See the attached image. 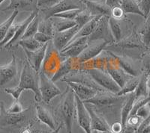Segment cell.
Returning <instances> with one entry per match:
<instances>
[{
    "mask_svg": "<svg viewBox=\"0 0 150 133\" xmlns=\"http://www.w3.org/2000/svg\"><path fill=\"white\" fill-rule=\"evenodd\" d=\"M26 89L33 90L36 102H40L42 100L39 90V72L35 70L27 61L23 64L18 85L15 88H5L4 90L11 94L15 100H18L23 91Z\"/></svg>",
    "mask_w": 150,
    "mask_h": 133,
    "instance_id": "6da1fadb",
    "label": "cell"
},
{
    "mask_svg": "<svg viewBox=\"0 0 150 133\" xmlns=\"http://www.w3.org/2000/svg\"><path fill=\"white\" fill-rule=\"evenodd\" d=\"M125 98L126 95L117 96L108 91H102L98 92L94 97L83 102L92 105L96 112L100 113L101 116L105 119L106 116L111 117L112 114L116 116L118 113L121 112Z\"/></svg>",
    "mask_w": 150,
    "mask_h": 133,
    "instance_id": "7a4b0ae2",
    "label": "cell"
},
{
    "mask_svg": "<svg viewBox=\"0 0 150 133\" xmlns=\"http://www.w3.org/2000/svg\"><path fill=\"white\" fill-rule=\"evenodd\" d=\"M35 118L33 106H30L21 113L11 114L7 111L3 101L0 102V130L8 132L23 130Z\"/></svg>",
    "mask_w": 150,
    "mask_h": 133,
    "instance_id": "3957f363",
    "label": "cell"
},
{
    "mask_svg": "<svg viewBox=\"0 0 150 133\" xmlns=\"http://www.w3.org/2000/svg\"><path fill=\"white\" fill-rule=\"evenodd\" d=\"M53 114L57 120L65 125L67 132L72 133L74 120L76 118V102L74 92L68 85L54 108Z\"/></svg>",
    "mask_w": 150,
    "mask_h": 133,
    "instance_id": "277c9868",
    "label": "cell"
},
{
    "mask_svg": "<svg viewBox=\"0 0 150 133\" xmlns=\"http://www.w3.org/2000/svg\"><path fill=\"white\" fill-rule=\"evenodd\" d=\"M109 17L102 16L99 18L93 32L88 37L89 43L96 41H104L107 42L108 45L114 43V39L110 29Z\"/></svg>",
    "mask_w": 150,
    "mask_h": 133,
    "instance_id": "5b68a950",
    "label": "cell"
},
{
    "mask_svg": "<svg viewBox=\"0 0 150 133\" xmlns=\"http://www.w3.org/2000/svg\"><path fill=\"white\" fill-rule=\"evenodd\" d=\"M39 90L41 99L46 104H50L53 98L62 94V90L55 85L51 78H50L41 70L39 71Z\"/></svg>",
    "mask_w": 150,
    "mask_h": 133,
    "instance_id": "8992f818",
    "label": "cell"
},
{
    "mask_svg": "<svg viewBox=\"0 0 150 133\" xmlns=\"http://www.w3.org/2000/svg\"><path fill=\"white\" fill-rule=\"evenodd\" d=\"M86 71L91 76L93 80L108 92L116 94L120 92V87L115 82L108 72L99 69H89Z\"/></svg>",
    "mask_w": 150,
    "mask_h": 133,
    "instance_id": "52a82bcc",
    "label": "cell"
},
{
    "mask_svg": "<svg viewBox=\"0 0 150 133\" xmlns=\"http://www.w3.org/2000/svg\"><path fill=\"white\" fill-rule=\"evenodd\" d=\"M61 80L62 82H65L66 83L67 82H75V83L81 84L83 85L96 89L98 92L107 91L101 86L98 85L86 70H74V71L71 72L70 74L64 76Z\"/></svg>",
    "mask_w": 150,
    "mask_h": 133,
    "instance_id": "ba28073f",
    "label": "cell"
},
{
    "mask_svg": "<svg viewBox=\"0 0 150 133\" xmlns=\"http://www.w3.org/2000/svg\"><path fill=\"white\" fill-rule=\"evenodd\" d=\"M62 57V56L60 55V52H59L58 50L54 47L53 44V46H50V44L48 43L46 55L44 59L43 70L41 71L50 78V73L55 74L56 70H58L59 65L62 62V59H61Z\"/></svg>",
    "mask_w": 150,
    "mask_h": 133,
    "instance_id": "9c48e42d",
    "label": "cell"
},
{
    "mask_svg": "<svg viewBox=\"0 0 150 133\" xmlns=\"http://www.w3.org/2000/svg\"><path fill=\"white\" fill-rule=\"evenodd\" d=\"M86 8V5L82 0H62L53 7L45 10H39L44 16V19H49L54 14L65 10L72 9H83Z\"/></svg>",
    "mask_w": 150,
    "mask_h": 133,
    "instance_id": "30bf717a",
    "label": "cell"
},
{
    "mask_svg": "<svg viewBox=\"0 0 150 133\" xmlns=\"http://www.w3.org/2000/svg\"><path fill=\"white\" fill-rule=\"evenodd\" d=\"M18 74L17 57L15 55H13L10 63L2 66L0 65V88H3L15 79L17 80Z\"/></svg>",
    "mask_w": 150,
    "mask_h": 133,
    "instance_id": "8fae6325",
    "label": "cell"
},
{
    "mask_svg": "<svg viewBox=\"0 0 150 133\" xmlns=\"http://www.w3.org/2000/svg\"><path fill=\"white\" fill-rule=\"evenodd\" d=\"M105 71L108 72V74L112 77V79L115 81L118 85L120 86V88H122L125 85V84L126 83L127 81L132 77L126 74L122 69L120 68L109 54H108V62L106 64Z\"/></svg>",
    "mask_w": 150,
    "mask_h": 133,
    "instance_id": "7c38bea8",
    "label": "cell"
},
{
    "mask_svg": "<svg viewBox=\"0 0 150 133\" xmlns=\"http://www.w3.org/2000/svg\"><path fill=\"white\" fill-rule=\"evenodd\" d=\"M107 52L113 58L116 64L128 75L131 76H139L142 74L141 68H139L136 62L132 58L128 56L117 55L110 51Z\"/></svg>",
    "mask_w": 150,
    "mask_h": 133,
    "instance_id": "4fadbf2b",
    "label": "cell"
},
{
    "mask_svg": "<svg viewBox=\"0 0 150 133\" xmlns=\"http://www.w3.org/2000/svg\"><path fill=\"white\" fill-rule=\"evenodd\" d=\"M108 43L104 41H96L89 43L87 47L82 52V53L77 58L79 64H83L88 61L93 59L99 55L105 50Z\"/></svg>",
    "mask_w": 150,
    "mask_h": 133,
    "instance_id": "5bb4252c",
    "label": "cell"
},
{
    "mask_svg": "<svg viewBox=\"0 0 150 133\" xmlns=\"http://www.w3.org/2000/svg\"><path fill=\"white\" fill-rule=\"evenodd\" d=\"M89 44L88 37L73 40L60 52L64 58H77Z\"/></svg>",
    "mask_w": 150,
    "mask_h": 133,
    "instance_id": "9a60e30c",
    "label": "cell"
},
{
    "mask_svg": "<svg viewBox=\"0 0 150 133\" xmlns=\"http://www.w3.org/2000/svg\"><path fill=\"white\" fill-rule=\"evenodd\" d=\"M107 46H114V47L120 48L122 50H134V49L147 50V48L142 42L140 36L135 31L132 32L131 34H130L128 36L124 37L120 41L115 42L112 44L108 45Z\"/></svg>",
    "mask_w": 150,
    "mask_h": 133,
    "instance_id": "2e32d148",
    "label": "cell"
},
{
    "mask_svg": "<svg viewBox=\"0 0 150 133\" xmlns=\"http://www.w3.org/2000/svg\"><path fill=\"white\" fill-rule=\"evenodd\" d=\"M75 102H76V118L79 126L80 128L84 130L86 133H92L90 115L87 111L85 104L76 95H75Z\"/></svg>",
    "mask_w": 150,
    "mask_h": 133,
    "instance_id": "e0dca14e",
    "label": "cell"
},
{
    "mask_svg": "<svg viewBox=\"0 0 150 133\" xmlns=\"http://www.w3.org/2000/svg\"><path fill=\"white\" fill-rule=\"evenodd\" d=\"M79 30H80V27L77 24L73 28L68 29L66 31L55 32L53 36V39H52L54 47L59 52H61L68 43H70L71 41L73 39L74 35L77 34Z\"/></svg>",
    "mask_w": 150,
    "mask_h": 133,
    "instance_id": "ac0fdd59",
    "label": "cell"
},
{
    "mask_svg": "<svg viewBox=\"0 0 150 133\" xmlns=\"http://www.w3.org/2000/svg\"><path fill=\"white\" fill-rule=\"evenodd\" d=\"M80 64L77 62V58H67L65 61L62 62L59 66L58 70L53 76L51 80L53 82L62 79L64 76L70 74L74 70H79Z\"/></svg>",
    "mask_w": 150,
    "mask_h": 133,
    "instance_id": "d6986e66",
    "label": "cell"
},
{
    "mask_svg": "<svg viewBox=\"0 0 150 133\" xmlns=\"http://www.w3.org/2000/svg\"><path fill=\"white\" fill-rule=\"evenodd\" d=\"M48 43L49 42L45 43L42 47L35 51L31 52L24 50V52H26V57H27V62H29L31 66L37 72H39L41 70V64L44 62V59L45 58Z\"/></svg>",
    "mask_w": 150,
    "mask_h": 133,
    "instance_id": "ffe728a7",
    "label": "cell"
},
{
    "mask_svg": "<svg viewBox=\"0 0 150 133\" xmlns=\"http://www.w3.org/2000/svg\"><path fill=\"white\" fill-rule=\"evenodd\" d=\"M84 104H85L87 111L90 115L91 128H92V131L96 130V131L100 132L110 130V124L108 123V122L101 115L99 116L98 114H97L96 111L94 110L93 106L92 105L88 104V103H84Z\"/></svg>",
    "mask_w": 150,
    "mask_h": 133,
    "instance_id": "44dd1931",
    "label": "cell"
},
{
    "mask_svg": "<svg viewBox=\"0 0 150 133\" xmlns=\"http://www.w3.org/2000/svg\"><path fill=\"white\" fill-rule=\"evenodd\" d=\"M38 8V0H11L10 4L2 11L6 12L9 10L17 11L33 12Z\"/></svg>",
    "mask_w": 150,
    "mask_h": 133,
    "instance_id": "7402d4cb",
    "label": "cell"
},
{
    "mask_svg": "<svg viewBox=\"0 0 150 133\" xmlns=\"http://www.w3.org/2000/svg\"><path fill=\"white\" fill-rule=\"evenodd\" d=\"M86 5V8L89 10L92 17H111V8L106 3L98 1H88L82 0Z\"/></svg>",
    "mask_w": 150,
    "mask_h": 133,
    "instance_id": "603a6c76",
    "label": "cell"
},
{
    "mask_svg": "<svg viewBox=\"0 0 150 133\" xmlns=\"http://www.w3.org/2000/svg\"><path fill=\"white\" fill-rule=\"evenodd\" d=\"M38 13H39V10H35V11L32 12L30 14V15H29L25 20L23 21L22 22H20V23H19L18 28H17V31H16V33L15 34H14V38H12L8 43H6V44L4 46V48H5V49L8 50V49L13 47L14 46H16L17 42L22 39L23 35L24 33H25V31H26V28H27L29 22L34 19V17H35Z\"/></svg>",
    "mask_w": 150,
    "mask_h": 133,
    "instance_id": "cb8c5ba5",
    "label": "cell"
},
{
    "mask_svg": "<svg viewBox=\"0 0 150 133\" xmlns=\"http://www.w3.org/2000/svg\"><path fill=\"white\" fill-rule=\"evenodd\" d=\"M35 108L37 118L41 123H45L52 130H55L57 128L58 125L56 123L54 118L45 106L40 104V102H36Z\"/></svg>",
    "mask_w": 150,
    "mask_h": 133,
    "instance_id": "d4e9b609",
    "label": "cell"
},
{
    "mask_svg": "<svg viewBox=\"0 0 150 133\" xmlns=\"http://www.w3.org/2000/svg\"><path fill=\"white\" fill-rule=\"evenodd\" d=\"M67 84L73 90L75 95L82 101L88 100V99L94 97L98 92L96 89L83 85L81 84L75 83V82H67Z\"/></svg>",
    "mask_w": 150,
    "mask_h": 133,
    "instance_id": "484cf974",
    "label": "cell"
},
{
    "mask_svg": "<svg viewBox=\"0 0 150 133\" xmlns=\"http://www.w3.org/2000/svg\"><path fill=\"white\" fill-rule=\"evenodd\" d=\"M135 100V94L134 92L126 94L125 100L123 102L122 106L121 108V112H120V122L122 125L123 130H125L126 126L127 120L129 117L130 112H131L132 107H133L134 102ZM124 132V131H123ZM123 133V132H122Z\"/></svg>",
    "mask_w": 150,
    "mask_h": 133,
    "instance_id": "4316f807",
    "label": "cell"
},
{
    "mask_svg": "<svg viewBox=\"0 0 150 133\" xmlns=\"http://www.w3.org/2000/svg\"><path fill=\"white\" fill-rule=\"evenodd\" d=\"M120 7L125 14H138L144 17V14L140 9V4L137 0H121Z\"/></svg>",
    "mask_w": 150,
    "mask_h": 133,
    "instance_id": "83f0119b",
    "label": "cell"
},
{
    "mask_svg": "<svg viewBox=\"0 0 150 133\" xmlns=\"http://www.w3.org/2000/svg\"><path fill=\"white\" fill-rule=\"evenodd\" d=\"M121 20H116L112 17H109L110 29L115 42H118L124 38V32Z\"/></svg>",
    "mask_w": 150,
    "mask_h": 133,
    "instance_id": "f1b7e54d",
    "label": "cell"
},
{
    "mask_svg": "<svg viewBox=\"0 0 150 133\" xmlns=\"http://www.w3.org/2000/svg\"><path fill=\"white\" fill-rule=\"evenodd\" d=\"M145 19V21L140 26L137 32L140 36L143 44L148 49L150 45V12Z\"/></svg>",
    "mask_w": 150,
    "mask_h": 133,
    "instance_id": "f546056e",
    "label": "cell"
},
{
    "mask_svg": "<svg viewBox=\"0 0 150 133\" xmlns=\"http://www.w3.org/2000/svg\"><path fill=\"white\" fill-rule=\"evenodd\" d=\"M100 17H94L92 19H91L89 22L86 23L83 26L80 28V30L77 32V34H75L74 37L71 41L79 38H83V37H89L93 32L94 29L96 28V24H97L98 21Z\"/></svg>",
    "mask_w": 150,
    "mask_h": 133,
    "instance_id": "4dcf8cb0",
    "label": "cell"
},
{
    "mask_svg": "<svg viewBox=\"0 0 150 133\" xmlns=\"http://www.w3.org/2000/svg\"><path fill=\"white\" fill-rule=\"evenodd\" d=\"M52 20L53 22L55 32H60L66 31L68 29H70L77 25L76 21L73 20L62 19L58 17H51Z\"/></svg>",
    "mask_w": 150,
    "mask_h": 133,
    "instance_id": "1f68e13d",
    "label": "cell"
},
{
    "mask_svg": "<svg viewBox=\"0 0 150 133\" xmlns=\"http://www.w3.org/2000/svg\"><path fill=\"white\" fill-rule=\"evenodd\" d=\"M147 76L146 74H142L140 81L134 90L135 99L141 97H148V87H147Z\"/></svg>",
    "mask_w": 150,
    "mask_h": 133,
    "instance_id": "d6a6232c",
    "label": "cell"
},
{
    "mask_svg": "<svg viewBox=\"0 0 150 133\" xmlns=\"http://www.w3.org/2000/svg\"><path fill=\"white\" fill-rule=\"evenodd\" d=\"M140 76H132L131 78H129L127 81L126 83L125 84V85L120 89V92L116 94V95L124 96L130 94V93L134 92L135 89H136L137 86L139 83V81H140Z\"/></svg>",
    "mask_w": 150,
    "mask_h": 133,
    "instance_id": "836d02e7",
    "label": "cell"
},
{
    "mask_svg": "<svg viewBox=\"0 0 150 133\" xmlns=\"http://www.w3.org/2000/svg\"><path fill=\"white\" fill-rule=\"evenodd\" d=\"M17 45L21 46L23 50H26L28 51H35L38 49L42 47L44 44L39 43L38 41H36L34 38H25V39H21L17 42Z\"/></svg>",
    "mask_w": 150,
    "mask_h": 133,
    "instance_id": "e575fe53",
    "label": "cell"
},
{
    "mask_svg": "<svg viewBox=\"0 0 150 133\" xmlns=\"http://www.w3.org/2000/svg\"><path fill=\"white\" fill-rule=\"evenodd\" d=\"M30 130V133H50L51 132V129L49 128L45 123H41L38 119H33L27 126Z\"/></svg>",
    "mask_w": 150,
    "mask_h": 133,
    "instance_id": "d590c367",
    "label": "cell"
},
{
    "mask_svg": "<svg viewBox=\"0 0 150 133\" xmlns=\"http://www.w3.org/2000/svg\"><path fill=\"white\" fill-rule=\"evenodd\" d=\"M40 19H39V13L34 17V19L29 22L26 28L25 33L23 35L22 39L29 38H33L35 34L38 32V24H39Z\"/></svg>",
    "mask_w": 150,
    "mask_h": 133,
    "instance_id": "8d00e7d4",
    "label": "cell"
},
{
    "mask_svg": "<svg viewBox=\"0 0 150 133\" xmlns=\"http://www.w3.org/2000/svg\"><path fill=\"white\" fill-rule=\"evenodd\" d=\"M38 32L53 37L55 34V29L51 17L49 19H43L40 21L38 24Z\"/></svg>",
    "mask_w": 150,
    "mask_h": 133,
    "instance_id": "74e56055",
    "label": "cell"
},
{
    "mask_svg": "<svg viewBox=\"0 0 150 133\" xmlns=\"http://www.w3.org/2000/svg\"><path fill=\"white\" fill-rule=\"evenodd\" d=\"M19 11L17 10H14L13 13L11 14V15L8 18L5 22H2V24H0V43L3 41V39L5 38V34L7 33L8 29L10 27V26L13 23L14 20H15L16 17L18 15Z\"/></svg>",
    "mask_w": 150,
    "mask_h": 133,
    "instance_id": "f35d334b",
    "label": "cell"
},
{
    "mask_svg": "<svg viewBox=\"0 0 150 133\" xmlns=\"http://www.w3.org/2000/svg\"><path fill=\"white\" fill-rule=\"evenodd\" d=\"M94 17L91 14L90 12L87 10L86 8H84L80 10V12L75 17L74 20L76 21L77 24L79 26L80 29L82 26H83L86 23L89 22L91 19H92Z\"/></svg>",
    "mask_w": 150,
    "mask_h": 133,
    "instance_id": "ab89813d",
    "label": "cell"
},
{
    "mask_svg": "<svg viewBox=\"0 0 150 133\" xmlns=\"http://www.w3.org/2000/svg\"><path fill=\"white\" fill-rule=\"evenodd\" d=\"M19 23H20V22H15V21H14L13 23L11 25L10 27L8 29L7 33L5 34V38H4L3 41L0 43V49H2V47H4V46H5L6 43H8L9 41L14 38V34H15L16 33V31H17V28H18Z\"/></svg>",
    "mask_w": 150,
    "mask_h": 133,
    "instance_id": "60d3db41",
    "label": "cell"
},
{
    "mask_svg": "<svg viewBox=\"0 0 150 133\" xmlns=\"http://www.w3.org/2000/svg\"><path fill=\"white\" fill-rule=\"evenodd\" d=\"M80 9H72V10H65L63 12H60L58 14H56L53 16L54 17H58V18H62V19L67 20H74L75 17H77V14L80 12Z\"/></svg>",
    "mask_w": 150,
    "mask_h": 133,
    "instance_id": "b9f144b4",
    "label": "cell"
},
{
    "mask_svg": "<svg viewBox=\"0 0 150 133\" xmlns=\"http://www.w3.org/2000/svg\"><path fill=\"white\" fill-rule=\"evenodd\" d=\"M141 71L142 74L150 75V52L143 53L141 58Z\"/></svg>",
    "mask_w": 150,
    "mask_h": 133,
    "instance_id": "7bdbcfd3",
    "label": "cell"
},
{
    "mask_svg": "<svg viewBox=\"0 0 150 133\" xmlns=\"http://www.w3.org/2000/svg\"><path fill=\"white\" fill-rule=\"evenodd\" d=\"M61 1L62 0H38V8L39 10L50 8Z\"/></svg>",
    "mask_w": 150,
    "mask_h": 133,
    "instance_id": "ee69618b",
    "label": "cell"
},
{
    "mask_svg": "<svg viewBox=\"0 0 150 133\" xmlns=\"http://www.w3.org/2000/svg\"><path fill=\"white\" fill-rule=\"evenodd\" d=\"M33 38H34L36 41H38L39 43H42V44L48 43V42L51 41L52 39H53V37H52V36L47 35V34L39 32H38L35 34Z\"/></svg>",
    "mask_w": 150,
    "mask_h": 133,
    "instance_id": "f6af8a7d",
    "label": "cell"
},
{
    "mask_svg": "<svg viewBox=\"0 0 150 133\" xmlns=\"http://www.w3.org/2000/svg\"><path fill=\"white\" fill-rule=\"evenodd\" d=\"M7 111L8 113H11V114H17V113H21L23 111V108L22 104H21L20 101L15 100L13 103H12L11 106L9 107V108H8Z\"/></svg>",
    "mask_w": 150,
    "mask_h": 133,
    "instance_id": "bcb514c9",
    "label": "cell"
},
{
    "mask_svg": "<svg viewBox=\"0 0 150 133\" xmlns=\"http://www.w3.org/2000/svg\"><path fill=\"white\" fill-rule=\"evenodd\" d=\"M137 116L140 117L141 119L144 120L146 118H148L150 115V108L148 106V103L145 106H142L141 108H140L137 111L136 113Z\"/></svg>",
    "mask_w": 150,
    "mask_h": 133,
    "instance_id": "7dc6e473",
    "label": "cell"
},
{
    "mask_svg": "<svg viewBox=\"0 0 150 133\" xmlns=\"http://www.w3.org/2000/svg\"><path fill=\"white\" fill-rule=\"evenodd\" d=\"M111 17L116 20H122L125 17V13L120 6L111 8Z\"/></svg>",
    "mask_w": 150,
    "mask_h": 133,
    "instance_id": "c3c4849f",
    "label": "cell"
},
{
    "mask_svg": "<svg viewBox=\"0 0 150 133\" xmlns=\"http://www.w3.org/2000/svg\"><path fill=\"white\" fill-rule=\"evenodd\" d=\"M140 7L144 14V18L148 16L150 12V0H140Z\"/></svg>",
    "mask_w": 150,
    "mask_h": 133,
    "instance_id": "681fc988",
    "label": "cell"
},
{
    "mask_svg": "<svg viewBox=\"0 0 150 133\" xmlns=\"http://www.w3.org/2000/svg\"><path fill=\"white\" fill-rule=\"evenodd\" d=\"M110 131L113 133H122L124 131L121 122H114L110 125Z\"/></svg>",
    "mask_w": 150,
    "mask_h": 133,
    "instance_id": "f907efd6",
    "label": "cell"
},
{
    "mask_svg": "<svg viewBox=\"0 0 150 133\" xmlns=\"http://www.w3.org/2000/svg\"><path fill=\"white\" fill-rule=\"evenodd\" d=\"M120 1L121 0H105V3L110 8H112L114 7L120 6Z\"/></svg>",
    "mask_w": 150,
    "mask_h": 133,
    "instance_id": "816d5d0a",
    "label": "cell"
},
{
    "mask_svg": "<svg viewBox=\"0 0 150 133\" xmlns=\"http://www.w3.org/2000/svg\"><path fill=\"white\" fill-rule=\"evenodd\" d=\"M63 123H60L59 124V126H57V128L55 130H53V131H52L50 133H59L60 131H61V130L62 129V127H63Z\"/></svg>",
    "mask_w": 150,
    "mask_h": 133,
    "instance_id": "f5cc1de1",
    "label": "cell"
},
{
    "mask_svg": "<svg viewBox=\"0 0 150 133\" xmlns=\"http://www.w3.org/2000/svg\"><path fill=\"white\" fill-rule=\"evenodd\" d=\"M147 87H148V96L150 97V75L147 76Z\"/></svg>",
    "mask_w": 150,
    "mask_h": 133,
    "instance_id": "db71d44e",
    "label": "cell"
},
{
    "mask_svg": "<svg viewBox=\"0 0 150 133\" xmlns=\"http://www.w3.org/2000/svg\"><path fill=\"white\" fill-rule=\"evenodd\" d=\"M21 133H30V130H29V129L28 128L27 126H26V128L23 129V130H22Z\"/></svg>",
    "mask_w": 150,
    "mask_h": 133,
    "instance_id": "11a10c76",
    "label": "cell"
},
{
    "mask_svg": "<svg viewBox=\"0 0 150 133\" xmlns=\"http://www.w3.org/2000/svg\"><path fill=\"white\" fill-rule=\"evenodd\" d=\"M100 133H113L110 131V130H108V131H104V132H100Z\"/></svg>",
    "mask_w": 150,
    "mask_h": 133,
    "instance_id": "9f6ffc18",
    "label": "cell"
},
{
    "mask_svg": "<svg viewBox=\"0 0 150 133\" xmlns=\"http://www.w3.org/2000/svg\"><path fill=\"white\" fill-rule=\"evenodd\" d=\"M92 133H100V132H98V131H96V130H93Z\"/></svg>",
    "mask_w": 150,
    "mask_h": 133,
    "instance_id": "6f0895ef",
    "label": "cell"
},
{
    "mask_svg": "<svg viewBox=\"0 0 150 133\" xmlns=\"http://www.w3.org/2000/svg\"><path fill=\"white\" fill-rule=\"evenodd\" d=\"M147 50H148L149 52H150V45L149 46V47H148V49H147Z\"/></svg>",
    "mask_w": 150,
    "mask_h": 133,
    "instance_id": "680465c9",
    "label": "cell"
},
{
    "mask_svg": "<svg viewBox=\"0 0 150 133\" xmlns=\"http://www.w3.org/2000/svg\"><path fill=\"white\" fill-rule=\"evenodd\" d=\"M4 1H5V0H0V4L2 3V2H4Z\"/></svg>",
    "mask_w": 150,
    "mask_h": 133,
    "instance_id": "91938a15",
    "label": "cell"
},
{
    "mask_svg": "<svg viewBox=\"0 0 150 133\" xmlns=\"http://www.w3.org/2000/svg\"><path fill=\"white\" fill-rule=\"evenodd\" d=\"M148 106H149V108H150V102H148Z\"/></svg>",
    "mask_w": 150,
    "mask_h": 133,
    "instance_id": "94428289",
    "label": "cell"
},
{
    "mask_svg": "<svg viewBox=\"0 0 150 133\" xmlns=\"http://www.w3.org/2000/svg\"><path fill=\"white\" fill-rule=\"evenodd\" d=\"M88 1H97V0H88Z\"/></svg>",
    "mask_w": 150,
    "mask_h": 133,
    "instance_id": "6125c7cd",
    "label": "cell"
},
{
    "mask_svg": "<svg viewBox=\"0 0 150 133\" xmlns=\"http://www.w3.org/2000/svg\"><path fill=\"white\" fill-rule=\"evenodd\" d=\"M137 2H138L139 3H140V0H137Z\"/></svg>",
    "mask_w": 150,
    "mask_h": 133,
    "instance_id": "be15d7a7",
    "label": "cell"
}]
</instances>
